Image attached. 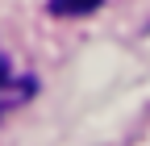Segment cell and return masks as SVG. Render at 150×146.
<instances>
[{"label": "cell", "instance_id": "obj_1", "mask_svg": "<svg viewBox=\"0 0 150 146\" xmlns=\"http://www.w3.org/2000/svg\"><path fill=\"white\" fill-rule=\"evenodd\" d=\"M33 79H4L0 84V117L8 113V108H17V104H25L29 96H33Z\"/></svg>", "mask_w": 150, "mask_h": 146}, {"label": "cell", "instance_id": "obj_2", "mask_svg": "<svg viewBox=\"0 0 150 146\" xmlns=\"http://www.w3.org/2000/svg\"><path fill=\"white\" fill-rule=\"evenodd\" d=\"M100 0H50V13L54 17H83V13H96Z\"/></svg>", "mask_w": 150, "mask_h": 146}, {"label": "cell", "instance_id": "obj_3", "mask_svg": "<svg viewBox=\"0 0 150 146\" xmlns=\"http://www.w3.org/2000/svg\"><path fill=\"white\" fill-rule=\"evenodd\" d=\"M4 79H13V71H8V59L0 54V84H4Z\"/></svg>", "mask_w": 150, "mask_h": 146}]
</instances>
